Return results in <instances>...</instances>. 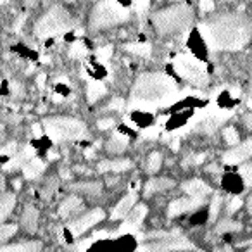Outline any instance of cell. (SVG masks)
I'll return each instance as SVG.
<instances>
[{
  "label": "cell",
  "instance_id": "e0dca14e",
  "mask_svg": "<svg viewBox=\"0 0 252 252\" xmlns=\"http://www.w3.org/2000/svg\"><path fill=\"white\" fill-rule=\"evenodd\" d=\"M83 209V200L78 195H69L61 202L59 206V216L61 218H71L74 214H78Z\"/></svg>",
  "mask_w": 252,
  "mask_h": 252
},
{
  "label": "cell",
  "instance_id": "2e32d148",
  "mask_svg": "<svg viewBox=\"0 0 252 252\" xmlns=\"http://www.w3.org/2000/svg\"><path fill=\"white\" fill-rule=\"evenodd\" d=\"M135 204H137V193L130 192L128 195H125L118 204H116V207L112 209L111 218L112 220H121V218H126L128 216V213L135 207Z\"/></svg>",
  "mask_w": 252,
  "mask_h": 252
},
{
  "label": "cell",
  "instance_id": "680465c9",
  "mask_svg": "<svg viewBox=\"0 0 252 252\" xmlns=\"http://www.w3.org/2000/svg\"><path fill=\"white\" fill-rule=\"evenodd\" d=\"M199 252H204V251H199Z\"/></svg>",
  "mask_w": 252,
  "mask_h": 252
},
{
  "label": "cell",
  "instance_id": "ee69618b",
  "mask_svg": "<svg viewBox=\"0 0 252 252\" xmlns=\"http://www.w3.org/2000/svg\"><path fill=\"white\" fill-rule=\"evenodd\" d=\"M199 7H200V11H202V12H209V11H213V9H214V2H213V0H200Z\"/></svg>",
  "mask_w": 252,
  "mask_h": 252
},
{
  "label": "cell",
  "instance_id": "e575fe53",
  "mask_svg": "<svg viewBox=\"0 0 252 252\" xmlns=\"http://www.w3.org/2000/svg\"><path fill=\"white\" fill-rule=\"evenodd\" d=\"M244 178V183L247 187L252 185V164H242L240 166V171H238Z\"/></svg>",
  "mask_w": 252,
  "mask_h": 252
},
{
  "label": "cell",
  "instance_id": "8fae6325",
  "mask_svg": "<svg viewBox=\"0 0 252 252\" xmlns=\"http://www.w3.org/2000/svg\"><path fill=\"white\" fill-rule=\"evenodd\" d=\"M251 158H252V137L247 138L245 142H242V144L235 145L231 151L224 152L223 162H226V164H242V162Z\"/></svg>",
  "mask_w": 252,
  "mask_h": 252
},
{
  "label": "cell",
  "instance_id": "bcb514c9",
  "mask_svg": "<svg viewBox=\"0 0 252 252\" xmlns=\"http://www.w3.org/2000/svg\"><path fill=\"white\" fill-rule=\"evenodd\" d=\"M90 244H92V240H83V242H81V244H78V245H76L78 252H85V249H87Z\"/></svg>",
  "mask_w": 252,
  "mask_h": 252
},
{
  "label": "cell",
  "instance_id": "f907efd6",
  "mask_svg": "<svg viewBox=\"0 0 252 252\" xmlns=\"http://www.w3.org/2000/svg\"><path fill=\"white\" fill-rule=\"evenodd\" d=\"M4 189H5V178L0 175V192H4Z\"/></svg>",
  "mask_w": 252,
  "mask_h": 252
},
{
  "label": "cell",
  "instance_id": "7c38bea8",
  "mask_svg": "<svg viewBox=\"0 0 252 252\" xmlns=\"http://www.w3.org/2000/svg\"><path fill=\"white\" fill-rule=\"evenodd\" d=\"M204 202H206V199H200V197H189L187 195V197H182V199H176L169 204L168 216L175 218V216H180V214H183V213H190V211L200 207Z\"/></svg>",
  "mask_w": 252,
  "mask_h": 252
},
{
  "label": "cell",
  "instance_id": "83f0119b",
  "mask_svg": "<svg viewBox=\"0 0 252 252\" xmlns=\"http://www.w3.org/2000/svg\"><path fill=\"white\" fill-rule=\"evenodd\" d=\"M145 169H147L149 173H158L159 169H161V164H162V154L161 152H151L147 158V162H145Z\"/></svg>",
  "mask_w": 252,
  "mask_h": 252
},
{
  "label": "cell",
  "instance_id": "91938a15",
  "mask_svg": "<svg viewBox=\"0 0 252 252\" xmlns=\"http://www.w3.org/2000/svg\"><path fill=\"white\" fill-rule=\"evenodd\" d=\"M0 85H2V81H0Z\"/></svg>",
  "mask_w": 252,
  "mask_h": 252
},
{
  "label": "cell",
  "instance_id": "277c9868",
  "mask_svg": "<svg viewBox=\"0 0 252 252\" xmlns=\"http://www.w3.org/2000/svg\"><path fill=\"white\" fill-rule=\"evenodd\" d=\"M43 130L47 137L56 144L69 140H80L87 135V126L80 119L67 118V116H56V118H47L43 121Z\"/></svg>",
  "mask_w": 252,
  "mask_h": 252
},
{
  "label": "cell",
  "instance_id": "f5cc1de1",
  "mask_svg": "<svg viewBox=\"0 0 252 252\" xmlns=\"http://www.w3.org/2000/svg\"><path fill=\"white\" fill-rule=\"evenodd\" d=\"M107 237V231H98V233H95L94 238H105Z\"/></svg>",
  "mask_w": 252,
  "mask_h": 252
},
{
  "label": "cell",
  "instance_id": "db71d44e",
  "mask_svg": "<svg viewBox=\"0 0 252 252\" xmlns=\"http://www.w3.org/2000/svg\"><path fill=\"white\" fill-rule=\"evenodd\" d=\"M249 207H252V195L249 197Z\"/></svg>",
  "mask_w": 252,
  "mask_h": 252
},
{
  "label": "cell",
  "instance_id": "f6af8a7d",
  "mask_svg": "<svg viewBox=\"0 0 252 252\" xmlns=\"http://www.w3.org/2000/svg\"><path fill=\"white\" fill-rule=\"evenodd\" d=\"M36 87L40 88V90H42L43 87H45V74H38V78H36Z\"/></svg>",
  "mask_w": 252,
  "mask_h": 252
},
{
  "label": "cell",
  "instance_id": "d6986e66",
  "mask_svg": "<svg viewBox=\"0 0 252 252\" xmlns=\"http://www.w3.org/2000/svg\"><path fill=\"white\" fill-rule=\"evenodd\" d=\"M133 168V162L130 159H114V161H102L98 164L100 173H123Z\"/></svg>",
  "mask_w": 252,
  "mask_h": 252
},
{
  "label": "cell",
  "instance_id": "6da1fadb",
  "mask_svg": "<svg viewBox=\"0 0 252 252\" xmlns=\"http://www.w3.org/2000/svg\"><path fill=\"white\" fill-rule=\"evenodd\" d=\"M206 42L214 50H240L251 40L252 25L242 14H221L200 25Z\"/></svg>",
  "mask_w": 252,
  "mask_h": 252
},
{
  "label": "cell",
  "instance_id": "ac0fdd59",
  "mask_svg": "<svg viewBox=\"0 0 252 252\" xmlns=\"http://www.w3.org/2000/svg\"><path fill=\"white\" fill-rule=\"evenodd\" d=\"M38 220H40V213L35 206H26L23 211L21 216V224L28 233H35L36 228H38Z\"/></svg>",
  "mask_w": 252,
  "mask_h": 252
},
{
  "label": "cell",
  "instance_id": "7dc6e473",
  "mask_svg": "<svg viewBox=\"0 0 252 252\" xmlns=\"http://www.w3.org/2000/svg\"><path fill=\"white\" fill-rule=\"evenodd\" d=\"M33 135H35V137H42V128H40V125L38 123H35V125H33Z\"/></svg>",
  "mask_w": 252,
  "mask_h": 252
},
{
  "label": "cell",
  "instance_id": "816d5d0a",
  "mask_svg": "<svg viewBox=\"0 0 252 252\" xmlns=\"http://www.w3.org/2000/svg\"><path fill=\"white\" fill-rule=\"evenodd\" d=\"M216 252H233V249H231V247H228V245H224V247L218 249Z\"/></svg>",
  "mask_w": 252,
  "mask_h": 252
},
{
  "label": "cell",
  "instance_id": "836d02e7",
  "mask_svg": "<svg viewBox=\"0 0 252 252\" xmlns=\"http://www.w3.org/2000/svg\"><path fill=\"white\" fill-rule=\"evenodd\" d=\"M221 202H223V199H221V195H214L213 200H211V209H209V220L214 221L218 218V213H220V207H221Z\"/></svg>",
  "mask_w": 252,
  "mask_h": 252
},
{
  "label": "cell",
  "instance_id": "d6a6232c",
  "mask_svg": "<svg viewBox=\"0 0 252 252\" xmlns=\"http://www.w3.org/2000/svg\"><path fill=\"white\" fill-rule=\"evenodd\" d=\"M223 137H224V142L230 145H237L238 144V133L235 130L233 126H226L223 130Z\"/></svg>",
  "mask_w": 252,
  "mask_h": 252
},
{
  "label": "cell",
  "instance_id": "603a6c76",
  "mask_svg": "<svg viewBox=\"0 0 252 252\" xmlns=\"http://www.w3.org/2000/svg\"><path fill=\"white\" fill-rule=\"evenodd\" d=\"M0 252H42L40 242H21L12 245H0Z\"/></svg>",
  "mask_w": 252,
  "mask_h": 252
},
{
  "label": "cell",
  "instance_id": "7bdbcfd3",
  "mask_svg": "<svg viewBox=\"0 0 252 252\" xmlns=\"http://www.w3.org/2000/svg\"><path fill=\"white\" fill-rule=\"evenodd\" d=\"M11 92L14 97H21L23 95V85L18 83V81H11Z\"/></svg>",
  "mask_w": 252,
  "mask_h": 252
},
{
  "label": "cell",
  "instance_id": "9f6ffc18",
  "mask_svg": "<svg viewBox=\"0 0 252 252\" xmlns=\"http://www.w3.org/2000/svg\"><path fill=\"white\" fill-rule=\"evenodd\" d=\"M247 252H252V247H251V249H249V251H247Z\"/></svg>",
  "mask_w": 252,
  "mask_h": 252
},
{
  "label": "cell",
  "instance_id": "c3c4849f",
  "mask_svg": "<svg viewBox=\"0 0 252 252\" xmlns=\"http://www.w3.org/2000/svg\"><path fill=\"white\" fill-rule=\"evenodd\" d=\"M244 123H245V126H247L249 130H252V112H251V114L245 116V118H244Z\"/></svg>",
  "mask_w": 252,
  "mask_h": 252
},
{
  "label": "cell",
  "instance_id": "ba28073f",
  "mask_svg": "<svg viewBox=\"0 0 252 252\" xmlns=\"http://www.w3.org/2000/svg\"><path fill=\"white\" fill-rule=\"evenodd\" d=\"M193 244L185 237H180L178 231H173L168 237L158 238L156 242L145 244L137 252H178V251H190Z\"/></svg>",
  "mask_w": 252,
  "mask_h": 252
},
{
  "label": "cell",
  "instance_id": "9c48e42d",
  "mask_svg": "<svg viewBox=\"0 0 252 252\" xmlns=\"http://www.w3.org/2000/svg\"><path fill=\"white\" fill-rule=\"evenodd\" d=\"M228 118H230V112L218 111V109L202 112V114L199 116V119L195 121L197 123V131H200V133H206V135L214 133V131H216L218 128L221 126V123L226 121Z\"/></svg>",
  "mask_w": 252,
  "mask_h": 252
},
{
  "label": "cell",
  "instance_id": "cb8c5ba5",
  "mask_svg": "<svg viewBox=\"0 0 252 252\" xmlns=\"http://www.w3.org/2000/svg\"><path fill=\"white\" fill-rule=\"evenodd\" d=\"M128 142H130L128 137H125V135H121V133H114L109 138L105 149H107V152H111V154H123V152L126 151V147H128Z\"/></svg>",
  "mask_w": 252,
  "mask_h": 252
},
{
  "label": "cell",
  "instance_id": "ab89813d",
  "mask_svg": "<svg viewBox=\"0 0 252 252\" xmlns=\"http://www.w3.org/2000/svg\"><path fill=\"white\" fill-rule=\"evenodd\" d=\"M240 207H242V199H240V197H233V199L228 202L226 211H228V214H233L235 211H238Z\"/></svg>",
  "mask_w": 252,
  "mask_h": 252
},
{
  "label": "cell",
  "instance_id": "b9f144b4",
  "mask_svg": "<svg viewBox=\"0 0 252 252\" xmlns=\"http://www.w3.org/2000/svg\"><path fill=\"white\" fill-rule=\"evenodd\" d=\"M97 126L100 130H107V128H112L114 126V119L112 118H104V119H98Z\"/></svg>",
  "mask_w": 252,
  "mask_h": 252
},
{
  "label": "cell",
  "instance_id": "8992f818",
  "mask_svg": "<svg viewBox=\"0 0 252 252\" xmlns=\"http://www.w3.org/2000/svg\"><path fill=\"white\" fill-rule=\"evenodd\" d=\"M128 18H130V12L119 4H116L114 0H98L90 14V28H112V26L125 23Z\"/></svg>",
  "mask_w": 252,
  "mask_h": 252
},
{
  "label": "cell",
  "instance_id": "9a60e30c",
  "mask_svg": "<svg viewBox=\"0 0 252 252\" xmlns=\"http://www.w3.org/2000/svg\"><path fill=\"white\" fill-rule=\"evenodd\" d=\"M35 158V151L32 147H25L21 151H18L7 162L4 164V169L5 171H14V169H19L30 161V159Z\"/></svg>",
  "mask_w": 252,
  "mask_h": 252
},
{
  "label": "cell",
  "instance_id": "4dcf8cb0",
  "mask_svg": "<svg viewBox=\"0 0 252 252\" xmlns=\"http://www.w3.org/2000/svg\"><path fill=\"white\" fill-rule=\"evenodd\" d=\"M57 185H59V183H57V178H49V180H47V183L43 185V189H42V197H43V199L49 200L50 197L56 193Z\"/></svg>",
  "mask_w": 252,
  "mask_h": 252
},
{
  "label": "cell",
  "instance_id": "7402d4cb",
  "mask_svg": "<svg viewBox=\"0 0 252 252\" xmlns=\"http://www.w3.org/2000/svg\"><path fill=\"white\" fill-rule=\"evenodd\" d=\"M173 187H175V182L169 178H152V180H149L147 185H145V195L164 192V190L173 189Z\"/></svg>",
  "mask_w": 252,
  "mask_h": 252
},
{
  "label": "cell",
  "instance_id": "11a10c76",
  "mask_svg": "<svg viewBox=\"0 0 252 252\" xmlns=\"http://www.w3.org/2000/svg\"><path fill=\"white\" fill-rule=\"evenodd\" d=\"M64 2H74V0H64Z\"/></svg>",
  "mask_w": 252,
  "mask_h": 252
},
{
  "label": "cell",
  "instance_id": "8d00e7d4",
  "mask_svg": "<svg viewBox=\"0 0 252 252\" xmlns=\"http://www.w3.org/2000/svg\"><path fill=\"white\" fill-rule=\"evenodd\" d=\"M16 152H18V144H16V142H9L4 147H0V158H2V156H11L12 158Z\"/></svg>",
  "mask_w": 252,
  "mask_h": 252
},
{
  "label": "cell",
  "instance_id": "7a4b0ae2",
  "mask_svg": "<svg viewBox=\"0 0 252 252\" xmlns=\"http://www.w3.org/2000/svg\"><path fill=\"white\" fill-rule=\"evenodd\" d=\"M178 98V87L162 73H145L138 76L131 90V107H159Z\"/></svg>",
  "mask_w": 252,
  "mask_h": 252
},
{
  "label": "cell",
  "instance_id": "484cf974",
  "mask_svg": "<svg viewBox=\"0 0 252 252\" xmlns=\"http://www.w3.org/2000/svg\"><path fill=\"white\" fill-rule=\"evenodd\" d=\"M73 190L76 192H83V193H88V195H98L102 190V183L98 182H83V183H76V185L71 187Z\"/></svg>",
  "mask_w": 252,
  "mask_h": 252
},
{
  "label": "cell",
  "instance_id": "4316f807",
  "mask_svg": "<svg viewBox=\"0 0 252 252\" xmlns=\"http://www.w3.org/2000/svg\"><path fill=\"white\" fill-rule=\"evenodd\" d=\"M125 49L128 50V52L135 54V56H140V57H151V45L149 43H128V45H125Z\"/></svg>",
  "mask_w": 252,
  "mask_h": 252
},
{
  "label": "cell",
  "instance_id": "30bf717a",
  "mask_svg": "<svg viewBox=\"0 0 252 252\" xmlns=\"http://www.w3.org/2000/svg\"><path fill=\"white\" fill-rule=\"evenodd\" d=\"M102 220H104V211L92 209V211H88V213H85L83 216L71 221V223L67 224V230H69V233L73 235V237H80V235L85 233L88 228L95 226V224L100 223Z\"/></svg>",
  "mask_w": 252,
  "mask_h": 252
},
{
  "label": "cell",
  "instance_id": "f1b7e54d",
  "mask_svg": "<svg viewBox=\"0 0 252 252\" xmlns=\"http://www.w3.org/2000/svg\"><path fill=\"white\" fill-rule=\"evenodd\" d=\"M242 228L240 223L237 221H231V220H223L218 223L216 226V233H230V231H238Z\"/></svg>",
  "mask_w": 252,
  "mask_h": 252
},
{
  "label": "cell",
  "instance_id": "52a82bcc",
  "mask_svg": "<svg viewBox=\"0 0 252 252\" xmlns=\"http://www.w3.org/2000/svg\"><path fill=\"white\" fill-rule=\"evenodd\" d=\"M173 66H175L176 73H178L183 80L190 81L192 85H197V87H206L207 85V80H209L207 67H206V64L200 63L195 57L182 54V56L175 57Z\"/></svg>",
  "mask_w": 252,
  "mask_h": 252
},
{
  "label": "cell",
  "instance_id": "74e56055",
  "mask_svg": "<svg viewBox=\"0 0 252 252\" xmlns=\"http://www.w3.org/2000/svg\"><path fill=\"white\" fill-rule=\"evenodd\" d=\"M111 56H112V47L111 45H105V47H102V49L97 50V57H98V61H102V63H107V61L111 59Z\"/></svg>",
  "mask_w": 252,
  "mask_h": 252
},
{
  "label": "cell",
  "instance_id": "d4e9b609",
  "mask_svg": "<svg viewBox=\"0 0 252 252\" xmlns=\"http://www.w3.org/2000/svg\"><path fill=\"white\" fill-rule=\"evenodd\" d=\"M105 92H107V88H105V85L102 83V81H97V80H92L88 81L87 85V98L90 104H94V102H97L100 97H104Z\"/></svg>",
  "mask_w": 252,
  "mask_h": 252
},
{
  "label": "cell",
  "instance_id": "681fc988",
  "mask_svg": "<svg viewBox=\"0 0 252 252\" xmlns=\"http://www.w3.org/2000/svg\"><path fill=\"white\" fill-rule=\"evenodd\" d=\"M25 2V5H28V7H35L36 4H38V0H23Z\"/></svg>",
  "mask_w": 252,
  "mask_h": 252
},
{
  "label": "cell",
  "instance_id": "60d3db41",
  "mask_svg": "<svg viewBox=\"0 0 252 252\" xmlns=\"http://www.w3.org/2000/svg\"><path fill=\"white\" fill-rule=\"evenodd\" d=\"M123 107H125V100L123 98H112L111 104L107 105L109 111H123Z\"/></svg>",
  "mask_w": 252,
  "mask_h": 252
},
{
  "label": "cell",
  "instance_id": "5b68a950",
  "mask_svg": "<svg viewBox=\"0 0 252 252\" xmlns=\"http://www.w3.org/2000/svg\"><path fill=\"white\" fill-rule=\"evenodd\" d=\"M73 26V19L67 14L66 9L61 5L50 7L35 25V35L38 38H49V36H57L66 33Z\"/></svg>",
  "mask_w": 252,
  "mask_h": 252
},
{
  "label": "cell",
  "instance_id": "44dd1931",
  "mask_svg": "<svg viewBox=\"0 0 252 252\" xmlns=\"http://www.w3.org/2000/svg\"><path fill=\"white\" fill-rule=\"evenodd\" d=\"M14 207H16V195L14 193H9V192L0 193V223L11 216V213L14 211Z\"/></svg>",
  "mask_w": 252,
  "mask_h": 252
},
{
  "label": "cell",
  "instance_id": "5bb4252c",
  "mask_svg": "<svg viewBox=\"0 0 252 252\" xmlns=\"http://www.w3.org/2000/svg\"><path fill=\"white\" fill-rule=\"evenodd\" d=\"M183 192H187L189 197H200V199H206L213 190L207 183H204L202 180L199 178H193V180H189L182 185Z\"/></svg>",
  "mask_w": 252,
  "mask_h": 252
},
{
  "label": "cell",
  "instance_id": "4fadbf2b",
  "mask_svg": "<svg viewBox=\"0 0 252 252\" xmlns=\"http://www.w3.org/2000/svg\"><path fill=\"white\" fill-rule=\"evenodd\" d=\"M145 214H147V207L145 206H135L133 209L128 213L125 223L119 226V233H135L140 228L142 221H144Z\"/></svg>",
  "mask_w": 252,
  "mask_h": 252
},
{
  "label": "cell",
  "instance_id": "d590c367",
  "mask_svg": "<svg viewBox=\"0 0 252 252\" xmlns=\"http://www.w3.org/2000/svg\"><path fill=\"white\" fill-rule=\"evenodd\" d=\"M158 137H159L158 126H151V128H145V130L142 131V138H144V140H158Z\"/></svg>",
  "mask_w": 252,
  "mask_h": 252
},
{
  "label": "cell",
  "instance_id": "f35d334b",
  "mask_svg": "<svg viewBox=\"0 0 252 252\" xmlns=\"http://www.w3.org/2000/svg\"><path fill=\"white\" fill-rule=\"evenodd\" d=\"M149 7H151V0H137L135 2V11L138 14H145L149 11Z\"/></svg>",
  "mask_w": 252,
  "mask_h": 252
},
{
  "label": "cell",
  "instance_id": "3957f363",
  "mask_svg": "<svg viewBox=\"0 0 252 252\" xmlns=\"http://www.w3.org/2000/svg\"><path fill=\"white\" fill-rule=\"evenodd\" d=\"M193 14L187 5H171L154 14V26L159 35H176L192 25Z\"/></svg>",
  "mask_w": 252,
  "mask_h": 252
},
{
  "label": "cell",
  "instance_id": "f546056e",
  "mask_svg": "<svg viewBox=\"0 0 252 252\" xmlns=\"http://www.w3.org/2000/svg\"><path fill=\"white\" fill-rule=\"evenodd\" d=\"M87 54H88L87 47L81 42H74L73 45L69 47V57H73V59H83Z\"/></svg>",
  "mask_w": 252,
  "mask_h": 252
},
{
  "label": "cell",
  "instance_id": "ffe728a7",
  "mask_svg": "<svg viewBox=\"0 0 252 252\" xmlns=\"http://www.w3.org/2000/svg\"><path fill=\"white\" fill-rule=\"evenodd\" d=\"M45 171V162L38 158H33L23 166V175H25L26 180H35L38 178L42 173Z\"/></svg>",
  "mask_w": 252,
  "mask_h": 252
},
{
  "label": "cell",
  "instance_id": "1f68e13d",
  "mask_svg": "<svg viewBox=\"0 0 252 252\" xmlns=\"http://www.w3.org/2000/svg\"><path fill=\"white\" fill-rule=\"evenodd\" d=\"M18 226L16 224H2L0 223V242H5L7 238H11L12 235H16Z\"/></svg>",
  "mask_w": 252,
  "mask_h": 252
},
{
  "label": "cell",
  "instance_id": "6f0895ef",
  "mask_svg": "<svg viewBox=\"0 0 252 252\" xmlns=\"http://www.w3.org/2000/svg\"><path fill=\"white\" fill-rule=\"evenodd\" d=\"M251 213H252V207H251Z\"/></svg>",
  "mask_w": 252,
  "mask_h": 252
}]
</instances>
